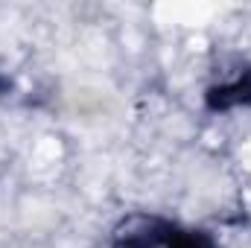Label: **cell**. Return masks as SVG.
Here are the masks:
<instances>
[{"label": "cell", "instance_id": "1", "mask_svg": "<svg viewBox=\"0 0 251 248\" xmlns=\"http://www.w3.org/2000/svg\"><path fill=\"white\" fill-rule=\"evenodd\" d=\"M111 248H216L204 231H187L158 216H128L117 225Z\"/></svg>", "mask_w": 251, "mask_h": 248}, {"label": "cell", "instance_id": "2", "mask_svg": "<svg viewBox=\"0 0 251 248\" xmlns=\"http://www.w3.org/2000/svg\"><path fill=\"white\" fill-rule=\"evenodd\" d=\"M240 105H251V70H243L231 82L213 85L207 91V108L210 111H231Z\"/></svg>", "mask_w": 251, "mask_h": 248}]
</instances>
